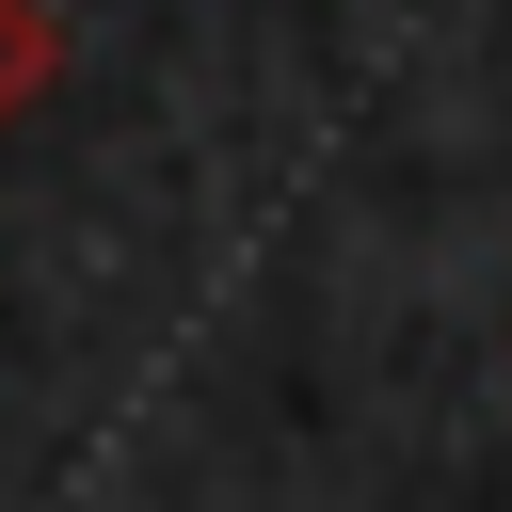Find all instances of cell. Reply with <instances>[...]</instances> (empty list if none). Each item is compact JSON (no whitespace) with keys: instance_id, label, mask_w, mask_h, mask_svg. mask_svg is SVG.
<instances>
[{"instance_id":"cell-1","label":"cell","mask_w":512,"mask_h":512,"mask_svg":"<svg viewBox=\"0 0 512 512\" xmlns=\"http://www.w3.org/2000/svg\"><path fill=\"white\" fill-rule=\"evenodd\" d=\"M32 96H48V16H32V0H0V128H16Z\"/></svg>"}]
</instances>
